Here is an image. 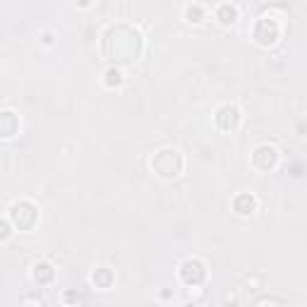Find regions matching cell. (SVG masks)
Returning a JSON list of instances; mask_svg holds the SVG:
<instances>
[{"mask_svg":"<svg viewBox=\"0 0 307 307\" xmlns=\"http://www.w3.org/2000/svg\"><path fill=\"white\" fill-rule=\"evenodd\" d=\"M10 219H12V226L19 230H29L39 221V209H36L32 202H17L10 209Z\"/></svg>","mask_w":307,"mask_h":307,"instance_id":"obj_1","label":"cell"},{"mask_svg":"<svg viewBox=\"0 0 307 307\" xmlns=\"http://www.w3.org/2000/svg\"><path fill=\"white\" fill-rule=\"evenodd\" d=\"M180 279L182 283H188V286H199V283L206 279V264L202 259H185L182 264H180Z\"/></svg>","mask_w":307,"mask_h":307,"instance_id":"obj_2","label":"cell"},{"mask_svg":"<svg viewBox=\"0 0 307 307\" xmlns=\"http://www.w3.org/2000/svg\"><path fill=\"white\" fill-rule=\"evenodd\" d=\"M240 108L235 106V103H223V106H219L216 108V113H213V120H216V125L221 130H226V132H230V130H235L240 125Z\"/></svg>","mask_w":307,"mask_h":307,"instance_id":"obj_3","label":"cell"},{"mask_svg":"<svg viewBox=\"0 0 307 307\" xmlns=\"http://www.w3.org/2000/svg\"><path fill=\"white\" fill-rule=\"evenodd\" d=\"M252 163H255L257 168H262V171H271L273 166L279 163V151H276V146L259 144L255 151H252Z\"/></svg>","mask_w":307,"mask_h":307,"instance_id":"obj_4","label":"cell"},{"mask_svg":"<svg viewBox=\"0 0 307 307\" xmlns=\"http://www.w3.org/2000/svg\"><path fill=\"white\" fill-rule=\"evenodd\" d=\"M19 130V118L12 111H0V137H15Z\"/></svg>","mask_w":307,"mask_h":307,"instance_id":"obj_5","label":"cell"},{"mask_svg":"<svg viewBox=\"0 0 307 307\" xmlns=\"http://www.w3.org/2000/svg\"><path fill=\"white\" fill-rule=\"evenodd\" d=\"M233 209H235L240 216H250V213L257 209L255 195H250V192H240V195L233 199Z\"/></svg>","mask_w":307,"mask_h":307,"instance_id":"obj_6","label":"cell"},{"mask_svg":"<svg viewBox=\"0 0 307 307\" xmlns=\"http://www.w3.org/2000/svg\"><path fill=\"white\" fill-rule=\"evenodd\" d=\"M32 276H34V281L39 283V286H46V283H51V281H53L55 271H53V266L48 264V262H36V264H34V271H32Z\"/></svg>","mask_w":307,"mask_h":307,"instance_id":"obj_7","label":"cell"},{"mask_svg":"<svg viewBox=\"0 0 307 307\" xmlns=\"http://www.w3.org/2000/svg\"><path fill=\"white\" fill-rule=\"evenodd\" d=\"M113 281H115V273H113L111 269H106V266H101V269H96V271L91 273V283L101 290H108L113 286Z\"/></svg>","mask_w":307,"mask_h":307,"instance_id":"obj_8","label":"cell"},{"mask_svg":"<svg viewBox=\"0 0 307 307\" xmlns=\"http://www.w3.org/2000/svg\"><path fill=\"white\" fill-rule=\"evenodd\" d=\"M216 19L221 22V24H235V19H238V8L235 5H230V3H221L219 8H216Z\"/></svg>","mask_w":307,"mask_h":307,"instance_id":"obj_9","label":"cell"},{"mask_svg":"<svg viewBox=\"0 0 307 307\" xmlns=\"http://www.w3.org/2000/svg\"><path fill=\"white\" fill-rule=\"evenodd\" d=\"M122 82H125V75H122V70L108 68L106 72H103V84L108 86V89H118V86H122Z\"/></svg>","mask_w":307,"mask_h":307,"instance_id":"obj_10","label":"cell"},{"mask_svg":"<svg viewBox=\"0 0 307 307\" xmlns=\"http://www.w3.org/2000/svg\"><path fill=\"white\" fill-rule=\"evenodd\" d=\"M185 17H188V22H192V24H199V22L204 19V5H199V3L188 5V8H185Z\"/></svg>","mask_w":307,"mask_h":307,"instance_id":"obj_11","label":"cell"},{"mask_svg":"<svg viewBox=\"0 0 307 307\" xmlns=\"http://www.w3.org/2000/svg\"><path fill=\"white\" fill-rule=\"evenodd\" d=\"M12 233H15V226H12L8 219H0V242L10 240L12 238Z\"/></svg>","mask_w":307,"mask_h":307,"instance_id":"obj_12","label":"cell"},{"mask_svg":"<svg viewBox=\"0 0 307 307\" xmlns=\"http://www.w3.org/2000/svg\"><path fill=\"white\" fill-rule=\"evenodd\" d=\"M41 43H43V46H51V43H53V32H43V34H41Z\"/></svg>","mask_w":307,"mask_h":307,"instance_id":"obj_13","label":"cell"},{"mask_svg":"<svg viewBox=\"0 0 307 307\" xmlns=\"http://www.w3.org/2000/svg\"><path fill=\"white\" fill-rule=\"evenodd\" d=\"M161 298H163V300H171V298H173V290H171V288L161 290Z\"/></svg>","mask_w":307,"mask_h":307,"instance_id":"obj_14","label":"cell"},{"mask_svg":"<svg viewBox=\"0 0 307 307\" xmlns=\"http://www.w3.org/2000/svg\"><path fill=\"white\" fill-rule=\"evenodd\" d=\"M182 307H197V305H195V302H185V305H182Z\"/></svg>","mask_w":307,"mask_h":307,"instance_id":"obj_15","label":"cell"}]
</instances>
